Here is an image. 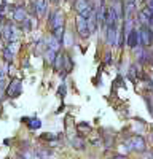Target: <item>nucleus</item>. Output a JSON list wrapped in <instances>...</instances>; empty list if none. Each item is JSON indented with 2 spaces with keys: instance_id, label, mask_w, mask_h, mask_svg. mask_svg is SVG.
<instances>
[{
  "instance_id": "nucleus-13",
  "label": "nucleus",
  "mask_w": 153,
  "mask_h": 159,
  "mask_svg": "<svg viewBox=\"0 0 153 159\" xmlns=\"http://www.w3.org/2000/svg\"><path fill=\"white\" fill-rule=\"evenodd\" d=\"M22 123L27 124V127L30 130H37V129H40V126H42V121L38 118H35V116H32V118H22Z\"/></svg>"
},
{
  "instance_id": "nucleus-16",
  "label": "nucleus",
  "mask_w": 153,
  "mask_h": 159,
  "mask_svg": "<svg viewBox=\"0 0 153 159\" xmlns=\"http://www.w3.org/2000/svg\"><path fill=\"white\" fill-rule=\"evenodd\" d=\"M58 54L59 52L56 51V49H49V48H46V51H45V61H46V64L48 65H53L54 64V61H56V57H58Z\"/></svg>"
},
{
  "instance_id": "nucleus-24",
  "label": "nucleus",
  "mask_w": 153,
  "mask_h": 159,
  "mask_svg": "<svg viewBox=\"0 0 153 159\" xmlns=\"http://www.w3.org/2000/svg\"><path fill=\"white\" fill-rule=\"evenodd\" d=\"M113 140H115V134L110 132V134H104V143H105V148H112L113 147Z\"/></svg>"
},
{
  "instance_id": "nucleus-31",
  "label": "nucleus",
  "mask_w": 153,
  "mask_h": 159,
  "mask_svg": "<svg viewBox=\"0 0 153 159\" xmlns=\"http://www.w3.org/2000/svg\"><path fill=\"white\" fill-rule=\"evenodd\" d=\"M58 94H59V97L66 96V84H61V86H59V92H58Z\"/></svg>"
},
{
  "instance_id": "nucleus-34",
  "label": "nucleus",
  "mask_w": 153,
  "mask_h": 159,
  "mask_svg": "<svg viewBox=\"0 0 153 159\" xmlns=\"http://www.w3.org/2000/svg\"><path fill=\"white\" fill-rule=\"evenodd\" d=\"M148 27L153 30V16H151V18H150V21H148Z\"/></svg>"
},
{
  "instance_id": "nucleus-12",
  "label": "nucleus",
  "mask_w": 153,
  "mask_h": 159,
  "mask_svg": "<svg viewBox=\"0 0 153 159\" xmlns=\"http://www.w3.org/2000/svg\"><path fill=\"white\" fill-rule=\"evenodd\" d=\"M134 11H136V2H134V0H126V2H123L124 18H132Z\"/></svg>"
},
{
  "instance_id": "nucleus-28",
  "label": "nucleus",
  "mask_w": 153,
  "mask_h": 159,
  "mask_svg": "<svg viewBox=\"0 0 153 159\" xmlns=\"http://www.w3.org/2000/svg\"><path fill=\"white\" fill-rule=\"evenodd\" d=\"M16 159H30V154H29L27 151H21V153L16 156Z\"/></svg>"
},
{
  "instance_id": "nucleus-23",
  "label": "nucleus",
  "mask_w": 153,
  "mask_h": 159,
  "mask_svg": "<svg viewBox=\"0 0 153 159\" xmlns=\"http://www.w3.org/2000/svg\"><path fill=\"white\" fill-rule=\"evenodd\" d=\"M7 97V80L5 76H0V102Z\"/></svg>"
},
{
  "instance_id": "nucleus-4",
  "label": "nucleus",
  "mask_w": 153,
  "mask_h": 159,
  "mask_svg": "<svg viewBox=\"0 0 153 159\" xmlns=\"http://www.w3.org/2000/svg\"><path fill=\"white\" fill-rule=\"evenodd\" d=\"M21 92H22V81L19 78H13L10 81V84L7 86V97L16 99L21 96Z\"/></svg>"
},
{
  "instance_id": "nucleus-21",
  "label": "nucleus",
  "mask_w": 153,
  "mask_h": 159,
  "mask_svg": "<svg viewBox=\"0 0 153 159\" xmlns=\"http://www.w3.org/2000/svg\"><path fill=\"white\" fill-rule=\"evenodd\" d=\"M132 129H134V134L136 135H142V132L145 129V121H142V119H136Z\"/></svg>"
},
{
  "instance_id": "nucleus-8",
  "label": "nucleus",
  "mask_w": 153,
  "mask_h": 159,
  "mask_svg": "<svg viewBox=\"0 0 153 159\" xmlns=\"http://www.w3.org/2000/svg\"><path fill=\"white\" fill-rule=\"evenodd\" d=\"M27 16H29V13H27V10H26L24 5H16L15 8H13V21L15 22L21 24Z\"/></svg>"
},
{
  "instance_id": "nucleus-37",
  "label": "nucleus",
  "mask_w": 153,
  "mask_h": 159,
  "mask_svg": "<svg viewBox=\"0 0 153 159\" xmlns=\"http://www.w3.org/2000/svg\"><path fill=\"white\" fill-rule=\"evenodd\" d=\"M7 159H11V157H7Z\"/></svg>"
},
{
  "instance_id": "nucleus-25",
  "label": "nucleus",
  "mask_w": 153,
  "mask_h": 159,
  "mask_svg": "<svg viewBox=\"0 0 153 159\" xmlns=\"http://www.w3.org/2000/svg\"><path fill=\"white\" fill-rule=\"evenodd\" d=\"M59 139V135L56 134H49V132H45V134L40 135V140H48V142H56Z\"/></svg>"
},
{
  "instance_id": "nucleus-17",
  "label": "nucleus",
  "mask_w": 153,
  "mask_h": 159,
  "mask_svg": "<svg viewBox=\"0 0 153 159\" xmlns=\"http://www.w3.org/2000/svg\"><path fill=\"white\" fill-rule=\"evenodd\" d=\"M128 78H129V81H132V83H136L137 78H140V72H139L137 64H134V65L129 67V70H128Z\"/></svg>"
},
{
  "instance_id": "nucleus-30",
  "label": "nucleus",
  "mask_w": 153,
  "mask_h": 159,
  "mask_svg": "<svg viewBox=\"0 0 153 159\" xmlns=\"http://www.w3.org/2000/svg\"><path fill=\"white\" fill-rule=\"evenodd\" d=\"M76 129H89L91 130V126H89L88 123H78L76 124Z\"/></svg>"
},
{
  "instance_id": "nucleus-35",
  "label": "nucleus",
  "mask_w": 153,
  "mask_h": 159,
  "mask_svg": "<svg viewBox=\"0 0 153 159\" xmlns=\"http://www.w3.org/2000/svg\"><path fill=\"white\" fill-rule=\"evenodd\" d=\"M49 2H51V3H59L61 0H49Z\"/></svg>"
},
{
  "instance_id": "nucleus-9",
  "label": "nucleus",
  "mask_w": 153,
  "mask_h": 159,
  "mask_svg": "<svg viewBox=\"0 0 153 159\" xmlns=\"http://www.w3.org/2000/svg\"><path fill=\"white\" fill-rule=\"evenodd\" d=\"M126 45L129 48H136L139 46V29H132L126 34Z\"/></svg>"
},
{
  "instance_id": "nucleus-36",
  "label": "nucleus",
  "mask_w": 153,
  "mask_h": 159,
  "mask_svg": "<svg viewBox=\"0 0 153 159\" xmlns=\"http://www.w3.org/2000/svg\"><path fill=\"white\" fill-rule=\"evenodd\" d=\"M2 27H3V24H0V37H2Z\"/></svg>"
},
{
  "instance_id": "nucleus-11",
  "label": "nucleus",
  "mask_w": 153,
  "mask_h": 159,
  "mask_svg": "<svg viewBox=\"0 0 153 159\" xmlns=\"http://www.w3.org/2000/svg\"><path fill=\"white\" fill-rule=\"evenodd\" d=\"M2 57L7 64H13V59H15V46H13V43H7V46L2 51Z\"/></svg>"
},
{
  "instance_id": "nucleus-1",
  "label": "nucleus",
  "mask_w": 153,
  "mask_h": 159,
  "mask_svg": "<svg viewBox=\"0 0 153 159\" xmlns=\"http://www.w3.org/2000/svg\"><path fill=\"white\" fill-rule=\"evenodd\" d=\"M124 148L128 151H136V153H144L147 150V142L142 135H132L124 142Z\"/></svg>"
},
{
  "instance_id": "nucleus-19",
  "label": "nucleus",
  "mask_w": 153,
  "mask_h": 159,
  "mask_svg": "<svg viewBox=\"0 0 153 159\" xmlns=\"http://www.w3.org/2000/svg\"><path fill=\"white\" fill-rule=\"evenodd\" d=\"M72 70H73V61H72V57L67 54V52H64V72L70 73Z\"/></svg>"
},
{
  "instance_id": "nucleus-2",
  "label": "nucleus",
  "mask_w": 153,
  "mask_h": 159,
  "mask_svg": "<svg viewBox=\"0 0 153 159\" xmlns=\"http://www.w3.org/2000/svg\"><path fill=\"white\" fill-rule=\"evenodd\" d=\"M2 38L5 43H15L18 40L16 35V27L13 25V22H3V27H2Z\"/></svg>"
},
{
  "instance_id": "nucleus-29",
  "label": "nucleus",
  "mask_w": 153,
  "mask_h": 159,
  "mask_svg": "<svg viewBox=\"0 0 153 159\" xmlns=\"http://www.w3.org/2000/svg\"><path fill=\"white\" fill-rule=\"evenodd\" d=\"M110 62H112V52L109 51V52H105V57H104V64L110 65Z\"/></svg>"
},
{
  "instance_id": "nucleus-32",
  "label": "nucleus",
  "mask_w": 153,
  "mask_h": 159,
  "mask_svg": "<svg viewBox=\"0 0 153 159\" xmlns=\"http://www.w3.org/2000/svg\"><path fill=\"white\" fill-rule=\"evenodd\" d=\"M110 159H128V156H124V154H117V156H113V157H110Z\"/></svg>"
},
{
  "instance_id": "nucleus-27",
  "label": "nucleus",
  "mask_w": 153,
  "mask_h": 159,
  "mask_svg": "<svg viewBox=\"0 0 153 159\" xmlns=\"http://www.w3.org/2000/svg\"><path fill=\"white\" fill-rule=\"evenodd\" d=\"M140 159H153V151H144L142 154H140Z\"/></svg>"
},
{
  "instance_id": "nucleus-7",
  "label": "nucleus",
  "mask_w": 153,
  "mask_h": 159,
  "mask_svg": "<svg viewBox=\"0 0 153 159\" xmlns=\"http://www.w3.org/2000/svg\"><path fill=\"white\" fill-rule=\"evenodd\" d=\"M61 25H64V16H62V13L59 10H56L54 13H51V15H49L48 27H49L51 32H53L56 27H61Z\"/></svg>"
},
{
  "instance_id": "nucleus-33",
  "label": "nucleus",
  "mask_w": 153,
  "mask_h": 159,
  "mask_svg": "<svg viewBox=\"0 0 153 159\" xmlns=\"http://www.w3.org/2000/svg\"><path fill=\"white\" fill-rule=\"evenodd\" d=\"M147 7L153 11V0H147Z\"/></svg>"
},
{
  "instance_id": "nucleus-10",
  "label": "nucleus",
  "mask_w": 153,
  "mask_h": 159,
  "mask_svg": "<svg viewBox=\"0 0 153 159\" xmlns=\"http://www.w3.org/2000/svg\"><path fill=\"white\" fill-rule=\"evenodd\" d=\"M118 30H120V27H107V29H105L107 43H109L110 46L117 45V42H118Z\"/></svg>"
},
{
  "instance_id": "nucleus-5",
  "label": "nucleus",
  "mask_w": 153,
  "mask_h": 159,
  "mask_svg": "<svg viewBox=\"0 0 153 159\" xmlns=\"http://www.w3.org/2000/svg\"><path fill=\"white\" fill-rule=\"evenodd\" d=\"M46 8H48V2H46V0H34V2H32V8H30V15L42 18V16H45Z\"/></svg>"
},
{
  "instance_id": "nucleus-6",
  "label": "nucleus",
  "mask_w": 153,
  "mask_h": 159,
  "mask_svg": "<svg viewBox=\"0 0 153 159\" xmlns=\"http://www.w3.org/2000/svg\"><path fill=\"white\" fill-rule=\"evenodd\" d=\"M75 29H76V32H78V35L83 37V38H88L89 35H91V32H89V29H88V22H86V19L81 18L80 15L75 18Z\"/></svg>"
},
{
  "instance_id": "nucleus-15",
  "label": "nucleus",
  "mask_w": 153,
  "mask_h": 159,
  "mask_svg": "<svg viewBox=\"0 0 153 159\" xmlns=\"http://www.w3.org/2000/svg\"><path fill=\"white\" fill-rule=\"evenodd\" d=\"M70 143H72V147H73L75 150H78V151L85 150V147H86L85 139H83L81 135H73V137L70 139Z\"/></svg>"
},
{
  "instance_id": "nucleus-20",
  "label": "nucleus",
  "mask_w": 153,
  "mask_h": 159,
  "mask_svg": "<svg viewBox=\"0 0 153 159\" xmlns=\"http://www.w3.org/2000/svg\"><path fill=\"white\" fill-rule=\"evenodd\" d=\"M51 154H53V151L49 148H40V150H37L35 157L37 159H51Z\"/></svg>"
},
{
  "instance_id": "nucleus-18",
  "label": "nucleus",
  "mask_w": 153,
  "mask_h": 159,
  "mask_svg": "<svg viewBox=\"0 0 153 159\" xmlns=\"http://www.w3.org/2000/svg\"><path fill=\"white\" fill-rule=\"evenodd\" d=\"M88 7H91V3H89L88 0H75V2H73V8H75V11L78 13V15L83 13Z\"/></svg>"
},
{
  "instance_id": "nucleus-3",
  "label": "nucleus",
  "mask_w": 153,
  "mask_h": 159,
  "mask_svg": "<svg viewBox=\"0 0 153 159\" xmlns=\"http://www.w3.org/2000/svg\"><path fill=\"white\" fill-rule=\"evenodd\" d=\"M153 43V30L148 27V25H142L139 29V45L148 48Z\"/></svg>"
},
{
  "instance_id": "nucleus-22",
  "label": "nucleus",
  "mask_w": 153,
  "mask_h": 159,
  "mask_svg": "<svg viewBox=\"0 0 153 159\" xmlns=\"http://www.w3.org/2000/svg\"><path fill=\"white\" fill-rule=\"evenodd\" d=\"M21 24H22V30H24L26 34H29V32H32V30H34V19H32V18H29V16H27V18H26Z\"/></svg>"
},
{
  "instance_id": "nucleus-26",
  "label": "nucleus",
  "mask_w": 153,
  "mask_h": 159,
  "mask_svg": "<svg viewBox=\"0 0 153 159\" xmlns=\"http://www.w3.org/2000/svg\"><path fill=\"white\" fill-rule=\"evenodd\" d=\"M145 102H147V105H148L150 115L153 116V96H145Z\"/></svg>"
},
{
  "instance_id": "nucleus-14",
  "label": "nucleus",
  "mask_w": 153,
  "mask_h": 159,
  "mask_svg": "<svg viewBox=\"0 0 153 159\" xmlns=\"http://www.w3.org/2000/svg\"><path fill=\"white\" fill-rule=\"evenodd\" d=\"M86 22H88V29H89V32L94 34V32L97 30V25H99V22H97V15H96V10L91 13V16H89V18L86 19Z\"/></svg>"
}]
</instances>
